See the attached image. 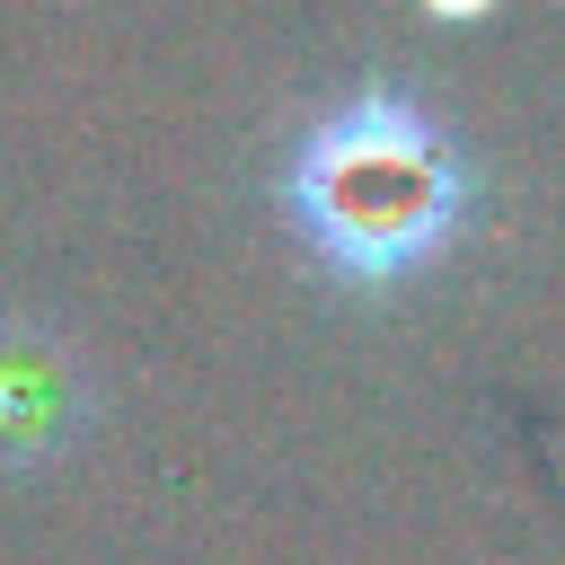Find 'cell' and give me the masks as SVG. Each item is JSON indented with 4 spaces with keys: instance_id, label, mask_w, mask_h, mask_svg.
I'll use <instances>...</instances> for the list:
<instances>
[{
    "instance_id": "6da1fadb",
    "label": "cell",
    "mask_w": 565,
    "mask_h": 565,
    "mask_svg": "<svg viewBox=\"0 0 565 565\" xmlns=\"http://www.w3.org/2000/svg\"><path fill=\"white\" fill-rule=\"evenodd\" d=\"M282 212L335 282L397 291L459 247V230L477 212V168L415 88L362 79L344 106H327L291 141Z\"/></svg>"
},
{
    "instance_id": "7a4b0ae2",
    "label": "cell",
    "mask_w": 565,
    "mask_h": 565,
    "mask_svg": "<svg viewBox=\"0 0 565 565\" xmlns=\"http://www.w3.org/2000/svg\"><path fill=\"white\" fill-rule=\"evenodd\" d=\"M106 415V380L79 335H62L35 309L0 318V468H53L71 459Z\"/></svg>"
}]
</instances>
